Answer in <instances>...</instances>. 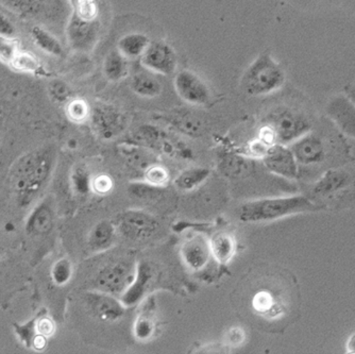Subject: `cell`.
I'll use <instances>...</instances> for the list:
<instances>
[{"label":"cell","mask_w":355,"mask_h":354,"mask_svg":"<svg viewBox=\"0 0 355 354\" xmlns=\"http://www.w3.org/2000/svg\"><path fill=\"white\" fill-rule=\"evenodd\" d=\"M101 21H85L71 15L67 28L69 45L79 53H89L101 37Z\"/></svg>","instance_id":"cell-8"},{"label":"cell","mask_w":355,"mask_h":354,"mask_svg":"<svg viewBox=\"0 0 355 354\" xmlns=\"http://www.w3.org/2000/svg\"><path fill=\"white\" fill-rule=\"evenodd\" d=\"M141 60L145 69L161 75H171L177 69V53L175 49L164 41L150 42Z\"/></svg>","instance_id":"cell-10"},{"label":"cell","mask_w":355,"mask_h":354,"mask_svg":"<svg viewBox=\"0 0 355 354\" xmlns=\"http://www.w3.org/2000/svg\"><path fill=\"white\" fill-rule=\"evenodd\" d=\"M297 163L302 166L322 163L327 157L326 144L317 134L308 132L289 145Z\"/></svg>","instance_id":"cell-14"},{"label":"cell","mask_w":355,"mask_h":354,"mask_svg":"<svg viewBox=\"0 0 355 354\" xmlns=\"http://www.w3.org/2000/svg\"><path fill=\"white\" fill-rule=\"evenodd\" d=\"M73 276V266L67 259H61L55 262L51 269V278L57 285L69 283Z\"/></svg>","instance_id":"cell-31"},{"label":"cell","mask_w":355,"mask_h":354,"mask_svg":"<svg viewBox=\"0 0 355 354\" xmlns=\"http://www.w3.org/2000/svg\"><path fill=\"white\" fill-rule=\"evenodd\" d=\"M92 126L103 140H114L125 130V118L114 107L98 105L91 112Z\"/></svg>","instance_id":"cell-12"},{"label":"cell","mask_w":355,"mask_h":354,"mask_svg":"<svg viewBox=\"0 0 355 354\" xmlns=\"http://www.w3.org/2000/svg\"><path fill=\"white\" fill-rule=\"evenodd\" d=\"M253 307L259 313L269 315H276L281 311V307H278V301L275 299L270 292L267 291L260 292L255 295Z\"/></svg>","instance_id":"cell-29"},{"label":"cell","mask_w":355,"mask_h":354,"mask_svg":"<svg viewBox=\"0 0 355 354\" xmlns=\"http://www.w3.org/2000/svg\"><path fill=\"white\" fill-rule=\"evenodd\" d=\"M128 189L131 195L143 200L157 199L163 194V187L153 185L149 182H146V183L135 182V183L130 184Z\"/></svg>","instance_id":"cell-30"},{"label":"cell","mask_w":355,"mask_h":354,"mask_svg":"<svg viewBox=\"0 0 355 354\" xmlns=\"http://www.w3.org/2000/svg\"><path fill=\"white\" fill-rule=\"evenodd\" d=\"M266 126L273 132L277 144L287 146L310 132L312 128L304 114L289 108H283L271 113L267 118Z\"/></svg>","instance_id":"cell-6"},{"label":"cell","mask_w":355,"mask_h":354,"mask_svg":"<svg viewBox=\"0 0 355 354\" xmlns=\"http://www.w3.org/2000/svg\"><path fill=\"white\" fill-rule=\"evenodd\" d=\"M31 35L35 45L48 55L55 56V57H61L63 55V47L59 40L49 33L47 30L37 26L32 29Z\"/></svg>","instance_id":"cell-26"},{"label":"cell","mask_w":355,"mask_h":354,"mask_svg":"<svg viewBox=\"0 0 355 354\" xmlns=\"http://www.w3.org/2000/svg\"><path fill=\"white\" fill-rule=\"evenodd\" d=\"M116 226L109 221H101L92 228L87 237L89 249L94 252H103L114 243Z\"/></svg>","instance_id":"cell-19"},{"label":"cell","mask_w":355,"mask_h":354,"mask_svg":"<svg viewBox=\"0 0 355 354\" xmlns=\"http://www.w3.org/2000/svg\"><path fill=\"white\" fill-rule=\"evenodd\" d=\"M137 266L129 259H119L105 264L96 273L93 289L115 297H121L132 283L137 273Z\"/></svg>","instance_id":"cell-5"},{"label":"cell","mask_w":355,"mask_h":354,"mask_svg":"<svg viewBox=\"0 0 355 354\" xmlns=\"http://www.w3.org/2000/svg\"><path fill=\"white\" fill-rule=\"evenodd\" d=\"M73 7V15L85 21H99L101 0H69Z\"/></svg>","instance_id":"cell-27"},{"label":"cell","mask_w":355,"mask_h":354,"mask_svg":"<svg viewBox=\"0 0 355 354\" xmlns=\"http://www.w3.org/2000/svg\"><path fill=\"white\" fill-rule=\"evenodd\" d=\"M67 116L76 123H81V121L87 119V116L91 114L89 106L83 99H75L69 103L67 108Z\"/></svg>","instance_id":"cell-33"},{"label":"cell","mask_w":355,"mask_h":354,"mask_svg":"<svg viewBox=\"0 0 355 354\" xmlns=\"http://www.w3.org/2000/svg\"><path fill=\"white\" fill-rule=\"evenodd\" d=\"M83 302L89 313L103 323H114L123 318L127 311L121 299L96 289L85 293Z\"/></svg>","instance_id":"cell-9"},{"label":"cell","mask_w":355,"mask_h":354,"mask_svg":"<svg viewBox=\"0 0 355 354\" xmlns=\"http://www.w3.org/2000/svg\"><path fill=\"white\" fill-rule=\"evenodd\" d=\"M127 58L119 50H111L103 62V73L110 81H119L128 75Z\"/></svg>","instance_id":"cell-24"},{"label":"cell","mask_w":355,"mask_h":354,"mask_svg":"<svg viewBox=\"0 0 355 354\" xmlns=\"http://www.w3.org/2000/svg\"><path fill=\"white\" fill-rule=\"evenodd\" d=\"M324 211L311 197L303 195L262 198L239 205L237 218L241 223L257 224L278 221L301 213Z\"/></svg>","instance_id":"cell-1"},{"label":"cell","mask_w":355,"mask_h":354,"mask_svg":"<svg viewBox=\"0 0 355 354\" xmlns=\"http://www.w3.org/2000/svg\"><path fill=\"white\" fill-rule=\"evenodd\" d=\"M153 279V273L151 266L146 262H141L137 264V273H135L132 283L119 298L127 309L137 305L144 299Z\"/></svg>","instance_id":"cell-17"},{"label":"cell","mask_w":355,"mask_h":354,"mask_svg":"<svg viewBox=\"0 0 355 354\" xmlns=\"http://www.w3.org/2000/svg\"><path fill=\"white\" fill-rule=\"evenodd\" d=\"M130 89L141 97H157L162 92V84L153 76L139 73L131 78Z\"/></svg>","instance_id":"cell-22"},{"label":"cell","mask_w":355,"mask_h":354,"mask_svg":"<svg viewBox=\"0 0 355 354\" xmlns=\"http://www.w3.org/2000/svg\"><path fill=\"white\" fill-rule=\"evenodd\" d=\"M327 113L345 134L355 139V106L348 98L345 96L333 98L327 107Z\"/></svg>","instance_id":"cell-15"},{"label":"cell","mask_w":355,"mask_h":354,"mask_svg":"<svg viewBox=\"0 0 355 354\" xmlns=\"http://www.w3.org/2000/svg\"><path fill=\"white\" fill-rule=\"evenodd\" d=\"M150 44V40L143 33L123 35L117 43V50L127 59L141 57Z\"/></svg>","instance_id":"cell-20"},{"label":"cell","mask_w":355,"mask_h":354,"mask_svg":"<svg viewBox=\"0 0 355 354\" xmlns=\"http://www.w3.org/2000/svg\"><path fill=\"white\" fill-rule=\"evenodd\" d=\"M145 179L153 185L163 187L168 181L169 175L165 168L159 165H151L145 171Z\"/></svg>","instance_id":"cell-35"},{"label":"cell","mask_w":355,"mask_h":354,"mask_svg":"<svg viewBox=\"0 0 355 354\" xmlns=\"http://www.w3.org/2000/svg\"><path fill=\"white\" fill-rule=\"evenodd\" d=\"M93 179H91L89 171L83 167L76 169L73 175V184L77 193L81 195H87L92 189Z\"/></svg>","instance_id":"cell-34"},{"label":"cell","mask_w":355,"mask_h":354,"mask_svg":"<svg viewBox=\"0 0 355 354\" xmlns=\"http://www.w3.org/2000/svg\"><path fill=\"white\" fill-rule=\"evenodd\" d=\"M55 226V214L48 201H43L33 209L26 223V231L30 235L44 236L51 233Z\"/></svg>","instance_id":"cell-18"},{"label":"cell","mask_w":355,"mask_h":354,"mask_svg":"<svg viewBox=\"0 0 355 354\" xmlns=\"http://www.w3.org/2000/svg\"><path fill=\"white\" fill-rule=\"evenodd\" d=\"M155 323L153 319V310L151 300L147 302L141 313L135 321V335L139 341L145 342L151 339L155 333Z\"/></svg>","instance_id":"cell-25"},{"label":"cell","mask_w":355,"mask_h":354,"mask_svg":"<svg viewBox=\"0 0 355 354\" xmlns=\"http://www.w3.org/2000/svg\"><path fill=\"white\" fill-rule=\"evenodd\" d=\"M92 189H93L96 193L105 195V194L109 193V192H111L112 189H113V182H112L111 178L107 177V176H98V177L93 180Z\"/></svg>","instance_id":"cell-37"},{"label":"cell","mask_w":355,"mask_h":354,"mask_svg":"<svg viewBox=\"0 0 355 354\" xmlns=\"http://www.w3.org/2000/svg\"><path fill=\"white\" fill-rule=\"evenodd\" d=\"M55 155L51 148L35 150L21 158L11 174L12 189L21 205H27L41 191L51 176Z\"/></svg>","instance_id":"cell-2"},{"label":"cell","mask_w":355,"mask_h":354,"mask_svg":"<svg viewBox=\"0 0 355 354\" xmlns=\"http://www.w3.org/2000/svg\"><path fill=\"white\" fill-rule=\"evenodd\" d=\"M116 230L125 239L135 242L151 239L159 229V223L153 214L141 210H128L116 218Z\"/></svg>","instance_id":"cell-7"},{"label":"cell","mask_w":355,"mask_h":354,"mask_svg":"<svg viewBox=\"0 0 355 354\" xmlns=\"http://www.w3.org/2000/svg\"><path fill=\"white\" fill-rule=\"evenodd\" d=\"M262 159L267 169L275 175L284 179H298L299 164L288 146L273 144L268 148Z\"/></svg>","instance_id":"cell-11"},{"label":"cell","mask_w":355,"mask_h":354,"mask_svg":"<svg viewBox=\"0 0 355 354\" xmlns=\"http://www.w3.org/2000/svg\"><path fill=\"white\" fill-rule=\"evenodd\" d=\"M175 87L179 97L189 105H205L211 98V92L205 82L189 69H183L175 75Z\"/></svg>","instance_id":"cell-13"},{"label":"cell","mask_w":355,"mask_h":354,"mask_svg":"<svg viewBox=\"0 0 355 354\" xmlns=\"http://www.w3.org/2000/svg\"><path fill=\"white\" fill-rule=\"evenodd\" d=\"M14 33H15V29H14L11 22L5 15L0 13V35L13 37Z\"/></svg>","instance_id":"cell-40"},{"label":"cell","mask_w":355,"mask_h":354,"mask_svg":"<svg viewBox=\"0 0 355 354\" xmlns=\"http://www.w3.org/2000/svg\"><path fill=\"white\" fill-rule=\"evenodd\" d=\"M311 198L324 210L355 203V173L342 168L326 171L314 184Z\"/></svg>","instance_id":"cell-4"},{"label":"cell","mask_w":355,"mask_h":354,"mask_svg":"<svg viewBox=\"0 0 355 354\" xmlns=\"http://www.w3.org/2000/svg\"><path fill=\"white\" fill-rule=\"evenodd\" d=\"M211 175L207 168L193 167L182 171L175 180V187L180 191L189 192L200 187Z\"/></svg>","instance_id":"cell-23"},{"label":"cell","mask_w":355,"mask_h":354,"mask_svg":"<svg viewBox=\"0 0 355 354\" xmlns=\"http://www.w3.org/2000/svg\"><path fill=\"white\" fill-rule=\"evenodd\" d=\"M347 352L355 354V333L349 337L348 343H347Z\"/></svg>","instance_id":"cell-42"},{"label":"cell","mask_w":355,"mask_h":354,"mask_svg":"<svg viewBox=\"0 0 355 354\" xmlns=\"http://www.w3.org/2000/svg\"><path fill=\"white\" fill-rule=\"evenodd\" d=\"M181 257L191 271H201L212 257L209 242L203 236H193L187 239L181 247Z\"/></svg>","instance_id":"cell-16"},{"label":"cell","mask_w":355,"mask_h":354,"mask_svg":"<svg viewBox=\"0 0 355 354\" xmlns=\"http://www.w3.org/2000/svg\"><path fill=\"white\" fill-rule=\"evenodd\" d=\"M211 245V251L212 257L216 260L218 263L227 264L233 257L236 251V243L234 239L229 233H217L213 236V239L209 242Z\"/></svg>","instance_id":"cell-21"},{"label":"cell","mask_w":355,"mask_h":354,"mask_svg":"<svg viewBox=\"0 0 355 354\" xmlns=\"http://www.w3.org/2000/svg\"><path fill=\"white\" fill-rule=\"evenodd\" d=\"M10 65L13 67L15 71H21V73L35 74L41 71V62L32 55L29 51H21L19 50V53L12 60Z\"/></svg>","instance_id":"cell-28"},{"label":"cell","mask_w":355,"mask_h":354,"mask_svg":"<svg viewBox=\"0 0 355 354\" xmlns=\"http://www.w3.org/2000/svg\"><path fill=\"white\" fill-rule=\"evenodd\" d=\"M46 343H47L46 336L37 333L35 336V339H32L31 347L35 350H43L45 348Z\"/></svg>","instance_id":"cell-41"},{"label":"cell","mask_w":355,"mask_h":354,"mask_svg":"<svg viewBox=\"0 0 355 354\" xmlns=\"http://www.w3.org/2000/svg\"><path fill=\"white\" fill-rule=\"evenodd\" d=\"M35 327H37V333L46 336V337L53 335L55 329L53 320L48 317L40 318L37 321H35Z\"/></svg>","instance_id":"cell-38"},{"label":"cell","mask_w":355,"mask_h":354,"mask_svg":"<svg viewBox=\"0 0 355 354\" xmlns=\"http://www.w3.org/2000/svg\"><path fill=\"white\" fill-rule=\"evenodd\" d=\"M19 44L13 37L0 35V60L5 63H11L12 60L19 53Z\"/></svg>","instance_id":"cell-32"},{"label":"cell","mask_w":355,"mask_h":354,"mask_svg":"<svg viewBox=\"0 0 355 354\" xmlns=\"http://www.w3.org/2000/svg\"><path fill=\"white\" fill-rule=\"evenodd\" d=\"M7 6L9 5L12 9H17V11H30V8L35 3V0H5Z\"/></svg>","instance_id":"cell-39"},{"label":"cell","mask_w":355,"mask_h":354,"mask_svg":"<svg viewBox=\"0 0 355 354\" xmlns=\"http://www.w3.org/2000/svg\"><path fill=\"white\" fill-rule=\"evenodd\" d=\"M285 82V74L280 64L269 53H261L245 71L241 89L247 95L266 96L278 91Z\"/></svg>","instance_id":"cell-3"},{"label":"cell","mask_w":355,"mask_h":354,"mask_svg":"<svg viewBox=\"0 0 355 354\" xmlns=\"http://www.w3.org/2000/svg\"><path fill=\"white\" fill-rule=\"evenodd\" d=\"M49 91H51V96L59 101L67 100L71 94L69 85L61 80H55L51 82L49 84Z\"/></svg>","instance_id":"cell-36"}]
</instances>
